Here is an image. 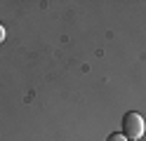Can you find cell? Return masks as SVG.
Masks as SVG:
<instances>
[{"instance_id": "7a4b0ae2", "label": "cell", "mask_w": 146, "mask_h": 141, "mask_svg": "<svg viewBox=\"0 0 146 141\" xmlns=\"http://www.w3.org/2000/svg\"><path fill=\"white\" fill-rule=\"evenodd\" d=\"M106 141H127V136H125V134H111Z\"/></svg>"}, {"instance_id": "3957f363", "label": "cell", "mask_w": 146, "mask_h": 141, "mask_svg": "<svg viewBox=\"0 0 146 141\" xmlns=\"http://www.w3.org/2000/svg\"><path fill=\"white\" fill-rule=\"evenodd\" d=\"M5 40V28H3V24H0V42Z\"/></svg>"}, {"instance_id": "6da1fadb", "label": "cell", "mask_w": 146, "mask_h": 141, "mask_svg": "<svg viewBox=\"0 0 146 141\" xmlns=\"http://www.w3.org/2000/svg\"><path fill=\"white\" fill-rule=\"evenodd\" d=\"M144 118L139 115V113L130 111L127 115L123 118V134L130 136V139H141L144 136Z\"/></svg>"}]
</instances>
